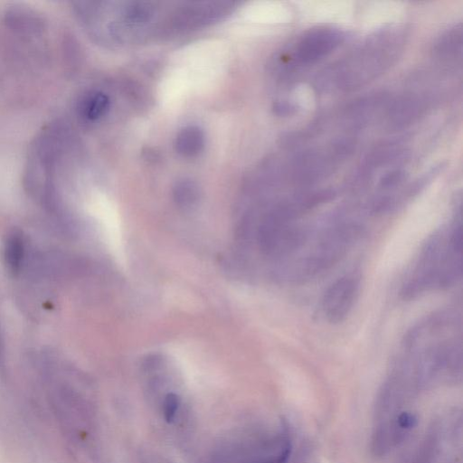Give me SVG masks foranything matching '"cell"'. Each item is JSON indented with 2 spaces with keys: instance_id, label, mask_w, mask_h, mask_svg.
Returning a JSON list of instances; mask_svg holds the SVG:
<instances>
[{
  "instance_id": "obj_1",
  "label": "cell",
  "mask_w": 463,
  "mask_h": 463,
  "mask_svg": "<svg viewBox=\"0 0 463 463\" xmlns=\"http://www.w3.org/2000/svg\"><path fill=\"white\" fill-rule=\"evenodd\" d=\"M408 33L389 25L369 34L345 56L321 71L313 86L319 93L349 92L374 80L402 55Z\"/></svg>"
},
{
  "instance_id": "obj_2",
  "label": "cell",
  "mask_w": 463,
  "mask_h": 463,
  "mask_svg": "<svg viewBox=\"0 0 463 463\" xmlns=\"http://www.w3.org/2000/svg\"><path fill=\"white\" fill-rule=\"evenodd\" d=\"M355 145L354 137L341 136L295 152L286 162L271 165L269 180L307 189L335 173L354 152Z\"/></svg>"
},
{
  "instance_id": "obj_3",
  "label": "cell",
  "mask_w": 463,
  "mask_h": 463,
  "mask_svg": "<svg viewBox=\"0 0 463 463\" xmlns=\"http://www.w3.org/2000/svg\"><path fill=\"white\" fill-rule=\"evenodd\" d=\"M462 230L453 228L448 239L436 237L427 246L418 268L403 286L402 295L411 298L430 288L448 287L461 276Z\"/></svg>"
},
{
  "instance_id": "obj_4",
  "label": "cell",
  "mask_w": 463,
  "mask_h": 463,
  "mask_svg": "<svg viewBox=\"0 0 463 463\" xmlns=\"http://www.w3.org/2000/svg\"><path fill=\"white\" fill-rule=\"evenodd\" d=\"M345 40V32L335 27L308 29L281 52L279 66L288 71L315 64L337 49Z\"/></svg>"
},
{
  "instance_id": "obj_5",
  "label": "cell",
  "mask_w": 463,
  "mask_h": 463,
  "mask_svg": "<svg viewBox=\"0 0 463 463\" xmlns=\"http://www.w3.org/2000/svg\"><path fill=\"white\" fill-rule=\"evenodd\" d=\"M306 241V233L295 220L275 203L264 216L258 231L261 251L270 257L289 255Z\"/></svg>"
},
{
  "instance_id": "obj_6",
  "label": "cell",
  "mask_w": 463,
  "mask_h": 463,
  "mask_svg": "<svg viewBox=\"0 0 463 463\" xmlns=\"http://www.w3.org/2000/svg\"><path fill=\"white\" fill-rule=\"evenodd\" d=\"M430 92H408L389 99L384 111L387 126L393 129L407 128L419 120L432 105Z\"/></svg>"
},
{
  "instance_id": "obj_7",
  "label": "cell",
  "mask_w": 463,
  "mask_h": 463,
  "mask_svg": "<svg viewBox=\"0 0 463 463\" xmlns=\"http://www.w3.org/2000/svg\"><path fill=\"white\" fill-rule=\"evenodd\" d=\"M359 280L354 276L337 279L325 292L322 310L331 324L343 322L351 312L359 294Z\"/></svg>"
},
{
  "instance_id": "obj_8",
  "label": "cell",
  "mask_w": 463,
  "mask_h": 463,
  "mask_svg": "<svg viewBox=\"0 0 463 463\" xmlns=\"http://www.w3.org/2000/svg\"><path fill=\"white\" fill-rule=\"evenodd\" d=\"M409 152L401 141H388L377 145L362 161L354 176V182L357 185L367 184L379 170L404 163L409 157Z\"/></svg>"
},
{
  "instance_id": "obj_9",
  "label": "cell",
  "mask_w": 463,
  "mask_h": 463,
  "mask_svg": "<svg viewBox=\"0 0 463 463\" xmlns=\"http://www.w3.org/2000/svg\"><path fill=\"white\" fill-rule=\"evenodd\" d=\"M432 53L439 65L446 70H457L461 65L462 25L454 24L444 31L435 41Z\"/></svg>"
},
{
  "instance_id": "obj_10",
  "label": "cell",
  "mask_w": 463,
  "mask_h": 463,
  "mask_svg": "<svg viewBox=\"0 0 463 463\" xmlns=\"http://www.w3.org/2000/svg\"><path fill=\"white\" fill-rule=\"evenodd\" d=\"M25 257V240L19 229L9 231L4 240L3 260L6 271L15 277L21 271Z\"/></svg>"
},
{
  "instance_id": "obj_11",
  "label": "cell",
  "mask_w": 463,
  "mask_h": 463,
  "mask_svg": "<svg viewBox=\"0 0 463 463\" xmlns=\"http://www.w3.org/2000/svg\"><path fill=\"white\" fill-rule=\"evenodd\" d=\"M108 97L99 91H90L84 94L79 101L80 116L89 121H94L102 117L109 109Z\"/></svg>"
},
{
  "instance_id": "obj_12",
  "label": "cell",
  "mask_w": 463,
  "mask_h": 463,
  "mask_svg": "<svg viewBox=\"0 0 463 463\" xmlns=\"http://www.w3.org/2000/svg\"><path fill=\"white\" fill-rule=\"evenodd\" d=\"M203 146V134L197 127H187L176 137V150L186 156L198 154Z\"/></svg>"
},
{
  "instance_id": "obj_13",
  "label": "cell",
  "mask_w": 463,
  "mask_h": 463,
  "mask_svg": "<svg viewBox=\"0 0 463 463\" xmlns=\"http://www.w3.org/2000/svg\"><path fill=\"white\" fill-rule=\"evenodd\" d=\"M174 199L179 208L189 210L196 204L199 199L198 188L190 181H183L176 184L174 190Z\"/></svg>"
},
{
  "instance_id": "obj_14",
  "label": "cell",
  "mask_w": 463,
  "mask_h": 463,
  "mask_svg": "<svg viewBox=\"0 0 463 463\" xmlns=\"http://www.w3.org/2000/svg\"><path fill=\"white\" fill-rule=\"evenodd\" d=\"M181 403V398L175 392H168L165 395L163 401V417L167 423H172L176 416Z\"/></svg>"
},
{
  "instance_id": "obj_15",
  "label": "cell",
  "mask_w": 463,
  "mask_h": 463,
  "mask_svg": "<svg viewBox=\"0 0 463 463\" xmlns=\"http://www.w3.org/2000/svg\"><path fill=\"white\" fill-rule=\"evenodd\" d=\"M4 361H5V345H4V339H3V335H2L1 328H0V365H2L4 364Z\"/></svg>"
}]
</instances>
